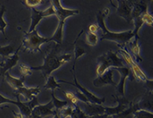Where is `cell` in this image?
<instances>
[{"label":"cell","mask_w":153,"mask_h":118,"mask_svg":"<svg viewBox=\"0 0 153 118\" xmlns=\"http://www.w3.org/2000/svg\"><path fill=\"white\" fill-rule=\"evenodd\" d=\"M59 44L56 45L52 48V50L48 53L44 58V62L42 66H31V69L35 71H41L42 73V76L45 79H47L52 75V72L60 68L65 63L71 60L73 55L72 54H66V55H58L60 50Z\"/></svg>","instance_id":"1"},{"label":"cell","mask_w":153,"mask_h":118,"mask_svg":"<svg viewBox=\"0 0 153 118\" xmlns=\"http://www.w3.org/2000/svg\"><path fill=\"white\" fill-rule=\"evenodd\" d=\"M97 21H98V26L100 29L102 31L101 35H100V41H111L117 44H119L120 47L127 45L132 38H134V34L132 30H128L125 32H112L109 31L106 28L105 24V16L103 15L102 11H99L97 15Z\"/></svg>","instance_id":"2"},{"label":"cell","mask_w":153,"mask_h":118,"mask_svg":"<svg viewBox=\"0 0 153 118\" xmlns=\"http://www.w3.org/2000/svg\"><path fill=\"white\" fill-rule=\"evenodd\" d=\"M98 66L96 73L98 76L102 75L109 68L114 67H123L125 64L123 62V59L118 56V53H114L113 51H108L104 55H100L97 59Z\"/></svg>","instance_id":"3"},{"label":"cell","mask_w":153,"mask_h":118,"mask_svg":"<svg viewBox=\"0 0 153 118\" xmlns=\"http://www.w3.org/2000/svg\"><path fill=\"white\" fill-rule=\"evenodd\" d=\"M51 41L50 37H42L39 35L36 29L30 33L24 32L22 47H24L25 50H28L31 53H36V52H42L40 47L44 44Z\"/></svg>","instance_id":"4"},{"label":"cell","mask_w":153,"mask_h":118,"mask_svg":"<svg viewBox=\"0 0 153 118\" xmlns=\"http://www.w3.org/2000/svg\"><path fill=\"white\" fill-rule=\"evenodd\" d=\"M121 56L123 57V60L126 61V63L127 64L128 67L130 68V70L131 72V74H132V77L135 79H137V81L139 82H144V83H147L149 82L150 80H152V79H149L144 72L142 71V69L140 68V66H138V64L137 62H135V60H133V58L131 57V55H130L129 53L124 49L123 47H120L118 52Z\"/></svg>","instance_id":"5"},{"label":"cell","mask_w":153,"mask_h":118,"mask_svg":"<svg viewBox=\"0 0 153 118\" xmlns=\"http://www.w3.org/2000/svg\"><path fill=\"white\" fill-rule=\"evenodd\" d=\"M30 10H31V23L28 33H30L33 30H35L36 26L39 24L42 18L50 16H56V10L52 4L44 10H38L37 9L35 8L30 9Z\"/></svg>","instance_id":"6"},{"label":"cell","mask_w":153,"mask_h":118,"mask_svg":"<svg viewBox=\"0 0 153 118\" xmlns=\"http://www.w3.org/2000/svg\"><path fill=\"white\" fill-rule=\"evenodd\" d=\"M72 72H73V75H74V83L68 82V81H66V80H62H62H60V81H59V83H66V84H68V85H71V86H75L76 88H77V90H78V91H80L82 94H84L86 97H87V98L88 99L89 103H91L102 104V103H105V97H99L95 96L94 93H92L91 91H88L85 87L82 86L81 84L78 82L77 79H76V76H75L74 71H72Z\"/></svg>","instance_id":"7"},{"label":"cell","mask_w":153,"mask_h":118,"mask_svg":"<svg viewBox=\"0 0 153 118\" xmlns=\"http://www.w3.org/2000/svg\"><path fill=\"white\" fill-rule=\"evenodd\" d=\"M52 5L56 10V16H57L59 22H66V19L78 15L80 13L79 10H72V9H66L62 5V2L59 0L51 1Z\"/></svg>","instance_id":"8"},{"label":"cell","mask_w":153,"mask_h":118,"mask_svg":"<svg viewBox=\"0 0 153 118\" xmlns=\"http://www.w3.org/2000/svg\"><path fill=\"white\" fill-rule=\"evenodd\" d=\"M114 71H117L120 74V81L119 84L116 85V91H117V96L124 97L125 96V85H126V80L127 78L131 79V72L128 66H123V67H114L113 68Z\"/></svg>","instance_id":"9"},{"label":"cell","mask_w":153,"mask_h":118,"mask_svg":"<svg viewBox=\"0 0 153 118\" xmlns=\"http://www.w3.org/2000/svg\"><path fill=\"white\" fill-rule=\"evenodd\" d=\"M16 98L17 100H11L10 98H7L5 97H4L3 95L0 94V105L3 103H11V104H15L18 107V109L20 110V113L24 116V117H30L31 116V112L32 110L28 106L26 102H21L20 98H19V95H16Z\"/></svg>","instance_id":"10"},{"label":"cell","mask_w":153,"mask_h":118,"mask_svg":"<svg viewBox=\"0 0 153 118\" xmlns=\"http://www.w3.org/2000/svg\"><path fill=\"white\" fill-rule=\"evenodd\" d=\"M115 100L118 102V105L115 107H105V114L107 116L113 117L123 112L125 110H126L130 105V103L128 100L125 98V97H118V96H113Z\"/></svg>","instance_id":"11"},{"label":"cell","mask_w":153,"mask_h":118,"mask_svg":"<svg viewBox=\"0 0 153 118\" xmlns=\"http://www.w3.org/2000/svg\"><path fill=\"white\" fill-rule=\"evenodd\" d=\"M118 7H117V15L123 17L127 23H131V11L133 4L132 1H118Z\"/></svg>","instance_id":"12"},{"label":"cell","mask_w":153,"mask_h":118,"mask_svg":"<svg viewBox=\"0 0 153 118\" xmlns=\"http://www.w3.org/2000/svg\"><path fill=\"white\" fill-rule=\"evenodd\" d=\"M114 76V70L113 68H109L105 71L102 75L98 76L96 79L93 81V85L95 87H102L106 85H112L116 86V83L113 79Z\"/></svg>","instance_id":"13"},{"label":"cell","mask_w":153,"mask_h":118,"mask_svg":"<svg viewBox=\"0 0 153 118\" xmlns=\"http://www.w3.org/2000/svg\"><path fill=\"white\" fill-rule=\"evenodd\" d=\"M81 103L83 105V109L81 110L85 112V114L88 117L105 114V106H103L102 104H95V103Z\"/></svg>","instance_id":"14"},{"label":"cell","mask_w":153,"mask_h":118,"mask_svg":"<svg viewBox=\"0 0 153 118\" xmlns=\"http://www.w3.org/2000/svg\"><path fill=\"white\" fill-rule=\"evenodd\" d=\"M32 112L36 113V115L40 116L43 118L47 116H53L56 112V109L52 101H50L46 104H39L33 109Z\"/></svg>","instance_id":"15"},{"label":"cell","mask_w":153,"mask_h":118,"mask_svg":"<svg viewBox=\"0 0 153 118\" xmlns=\"http://www.w3.org/2000/svg\"><path fill=\"white\" fill-rule=\"evenodd\" d=\"M21 47H22V45H20L18 47V48L15 51V53L13 55H10L8 58H6L5 60H4V67H2L1 75H4L5 72H7L9 70H10L12 67L16 66V65H17L18 61H19V59H20V57H19V50H20Z\"/></svg>","instance_id":"16"},{"label":"cell","mask_w":153,"mask_h":118,"mask_svg":"<svg viewBox=\"0 0 153 118\" xmlns=\"http://www.w3.org/2000/svg\"><path fill=\"white\" fill-rule=\"evenodd\" d=\"M41 92V88L40 87H32V88H27V87L24 86L18 88L16 91H15L16 95H21L23 96L25 100L28 102L30 100H31L33 98V97L37 96Z\"/></svg>","instance_id":"17"},{"label":"cell","mask_w":153,"mask_h":118,"mask_svg":"<svg viewBox=\"0 0 153 118\" xmlns=\"http://www.w3.org/2000/svg\"><path fill=\"white\" fill-rule=\"evenodd\" d=\"M148 3L149 1H132L133 7L131 11V20L141 16L144 12L148 10Z\"/></svg>","instance_id":"18"},{"label":"cell","mask_w":153,"mask_h":118,"mask_svg":"<svg viewBox=\"0 0 153 118\" xmlns=\"http://www.w3.org/2000/svg\"><path fill=\"white\" fill-rule=\"evenodd\" d=\"M139 110L152 111V91H147L139 102H137Z\"/></svg>","instance_id":"19"},{"label":"cell","mask_w":153,"mask_h":118,"mask_svg":"<svg viewBox=\"0 0 153 118\" xmlns=\"http://www.w3.org/2000/svg\"><path fill=\"white\" fill-rule=\"evenodd\" d=\"M4 76L5 79H6L7 83H8L9 85L12 87L15 91H16V90H17L18 88H20V87L24 86V81H25V79H26L25 77H22V76H21L20 78H14V77H12V76L9 73V72H5Z\"/></svg>","instance_id":"20"},{"label":"cell","mask_w":153,"mask_h":118,"mask_svg":"<svg viewBox=\"0 0 153 118\" xmlns=\"http://www.w3.org/2000/svg\"><path fill=\"white\" fill-rule=\"evenodd\" d=\"M129 49L132 56L134 57L135 60L137 62H142L143 58L141 57V47L138 44V40L134 39V41H131L129 43Z\"/></svg>","instance_id":"21"},{"label":"cell","mask_w":153,"mask_h":118,"mask_svg":"<svg viewBox=\"0 0 153 118\" xmlns=\"http://www.w3.org/2000/svg\"><path fill=\"white\" fill-rule=\"evenodd\" d=\"M65 22H59L58 27H57L56 30L55 32V34L50 37L51 41L56 42L57 44L61 45L62 43V40H63V29H64Z\"/></svg>","instance_id":"22"},{"label":"cell","mask_w":153,"mask_h":118,"mask_svg":"<svg viewBox=\"0 0 153 118\" xmlns=\"http://www.w3.org/2000/svg\"><path fill=\"white\" fill-rule=\"evenodd\" d=\"M61 84L56 80V78L53 75H50L48 79H46V84L44 85L43 88L46 90H51L55 91L56 89H60L61 88Z\"/></svg>","instance_id":"23"},{"label":"cell","mask_w":153,"mask_h":118,"mask_svg":"<svg viewBox=\"0 0 153 118\" xmlns=\"http://www.w3.org/2000/svg\"><path fill=\"white\" fill-rule=\"evenodd\" d=\"M51 97H52V103H53L56 110H61L68 105V102L67 100H61V99L57 98L55 95V91H51Z\"/></svg>","instance_id":"24"},{"label":"cell","mask_w":153,"mask_h":118,"mask_svg":"<svg viewBox=\"0 0 153 118\" xmlns=\"http://www.w3.org/2000/svg\"><path fill=\"white\" fill-rule=\"evenodd\" d=\"M6 12V7L4 5H3L0 9V32L4 35V37L6 38V35H5V29L9 26V24L4 21V15Z\"/></svg>","instance_id":"25"},{"label":"cell","mask_w":153,"mask_h":118,"mask_svg":"<svg viewBox=\"0 0 153 118\" xmlns=\"http://www.w3.org/2000/svg\"><path fill=\"white\" fill-rule=\"evenodd\" d=\"M15 47L14 45L10 44L4 47H0V55L3 58H8L10 55H12L15 53Z\"/></svg>","instance_id":"26"},{"label":"cell","mask_w":153,"mask_h":118,"mask_svg":"<svg viewBox=\"0 0 153 118\" xmlns=\"http://www.w3.org/2000/svg\"><path fill=\"white\" fill-rule=\"evenodd\" d=\"M133 118H153V112L145 110H138L133 113Z\"/></svg>","instance_id":"27"},{"label":"cell","mask_w":153,"mask_h":118,"mask_svg":"<svg viewBox=\"0 0 153 118\" xmlns=\"http://www.w3.org/2000/svg\"><path fill=\"white\" fill-rule=\"evenodd\" d=\"M71 118H88V117L85 114V112L79 107L78 104L74 105V110L70 116Z\"/></svg>","instance_id":"28"},{"label":"cell","mask_w":153,"mask_h":118,"mask_svg":"<svg viewBox=\"0 0 153 118\" xmlns=\"http://www.w3.org/2000/svg\"><path fill=\"white\" fill-rule=\"evenodd\" d=\"M74 65H73V68H72V71H74V66H75V63H76V60L81 57V56H83L84 55H86L87 54V51L84 49V48H82L81 47H78V46H74Z\"/></svg>","instance_id":"29"},{"label":"cell","mask_w":153,"mask_h":118,"mask_svg":"<svg viewBox=\"0 0 153 118\" xmlns=\"http://www.w3.org/2000/svg\"><path fill=\"white\" fill-rule=\"evenodd\" d=\"M19 70H20L22 77L27 78L28 76H31L33 74V70L31 69V66H29L24 63H21L19 65Z\"/></svg>","instance_id":"30"},{"label":"cell","mask_w":153,"mask_h":118,"mask_svg":"<svg viewBox=\"0 0 153 118\" xmlns=\"http://www.w3.org/2000/svg\"><path fill=\"white\" fill-rule=\"evenodd\" d=\"M73 110H74V106L71 105H68L64 108L61 109V110H58V113H59V116L61 118H67L69 117L72 114Z\"/></svg>","instance_id":"31"},{"label":"cell","mask_w":153,"mask_h":118,"mask_svg":"<svg viewBox=\"0 0 153 118\" xmlns=\"http://www.w3.org/2000/svg\"><path fill=\"white\" fill-rule=\"evenodd\" d=\"M62 91L63 94L65 95V97H66L68 102H71L74 105L78 104V103H80L79 99L76 97V96L74 94V92H72V91H64V90H62Z\"/></svg>","instance_id":"32"},{"label":"cell","mask_w":153,"mask_h":118,"mask_svg":"<svg viewBox=\"0 0 153 118\" xmlns=\"http://www.w3.org/2000/svg\"><path fill=\"white\" fill-rule=\"evenodd\" d=\"M22 3L28 8L36 9V7L40 6L43 3V1L42 0H24V1H22Z\"/></svg>","instance_id":"33"},{"label":"cell","mask_w":153,"mask_h":118,"mask_svg":"<svg viewBox=\"0 0 153 118\" xmlns=\"http://www.w3.org/2000/svg\"><path fill=\"white\" fill-rule=\"evenodd\" d=\"M86 36H87L88 43L90 46L94 47L97 43H98V41H99V37H98V35L97 34H92V33L88 32L86 34Z\"/></svg>","instance_id":"34"},{"label":"cell","mask_w":153,"mask_h":118,"mask_svg":"<svg viewBox=\"0 0 153 118\" xmlns=\"http://www.w3.org/2000/svg\"><path fill=\"white\" fill-rule=\"evenodd\" d=\"M141 18L144 22V24H148L149 26H152L153 24V16L152 14L149 13V11H145L142 15H141Z\"/></svg>","instance_id":"35"},{"label":"cell","mask_w":153,"mask_h":118,"mask_svg":"<svg viewBox=\"0 0 153 118\" xmlns=\"http://www.w3.org/2000/svg\"><path fill=\"white\" fill-rule=\"evenodd\" d=\"M74 94H75V96H76V97L79 99V101H80V102L84 103H89L88 99L87 98V97H86L84 94H82L80 91L76 90V91L74 92Z\"/></svg>","instance_id":"36"},{"label":"cell","mask_w":153,"mask_h":118,"mask_svg":"<svg viewBox=\"0 0 153 118\" xmlns=\"http://www.w3.org/2000/svg\"><path fill=\"white\" fill-rule=\"evenodd\" d=\"M27 103V104H28V106L33 110V109L35 108V107H36L37 105H39L40 103L38 102V98H37V96H35V97H33V98L31 100H30V101H28Z\"/></svg>","instance_id":"37"},{"label":"cell","mask_w":153,"mask_h":118,"mask_svg":"<svg viewBox=\"0 0 153 118\" xmlns=\"http://www.w3.org/2000/svg\"><path fill=\"white\" fill-rule=\"evenodd\" d=\"M100 28L98 26L97 24H92L91 25H89L88 27V32L92 33V34H97V32L99 31Z\"/></svg>","instance_id":"38"},{"label":"cell","mask_w":153,"mask_h":118,"mask_svg":"<svg viewBox=\"0 0 153 118\" xmlns=\"http://www.w3.org/2000/svg\"><path fill=\"white\" fill-rule=\"evenodd\" d=\"M11 110V112H12V114H13V116H14V118H24V116L19 112V113H16L14 110Z\"/></svg>","instance_id":"39"},{"label":"cell","mask_w":153,"mask_h":118,"mask_svg":"<svg viewBox=\"0 0 153 118\" xmlns=\"http://www.w3.org/2000/svg\"><path fill=\"white\" fill-rule=\"evenodd\" d=\"M108 116L105 115V114H103V115H95V116H91V117H88V118H105L107 117Z\"/></svg>","instance_id":"40"},{"label":"cell","mask_w":153,"mask_h":118,"mask_svg":"<svg viewBox=\"0 0 153 118\" xmlns=\"http://www.w3.org/2000/svg\"><path fill=\"white\" fill-rule=\"evenodd\" d=\"M30 118H42L40 116H38V115H36V113H34V112H31V116H30Z\"/></svg>","instance_id":"41"},{"label":"cell","mask_w":153,"mask_h":118,"mask_svg":"<svg viewBox=\"0 0 153 118\" xmlns=\"http://www.w3.org/2000/svg\"><path fill=\"white\" fill-rule=\"evenodd\" d=\"M52 118H61L60 117V116H59V113H58V110H56V112H55V114L53 115V117Z\"/></svg>","instance_id":"42"},{"label":"cell","mask_w":153,"mask_h":118,"mask_svg":"<svg viewBox=\"0 0 153 118\" xmlns=\"http://www.w3.org/2000/svg\"><path fill=\"white\" fill-rule=\"evenodd\" d=\"M4 61H0V67H4Z\"/></svg>","instance_id":"43"},{"label":"cell","mask_w":153,"mask_h":118,"mask_svg":"<svg viewBox=\"0 0 153 118\" xmlns=\"http://www.w3.org/2000/svg\"><path fill=\"white\" fill-rule=\"evenodd\" d=\"M4 108H5L4 106H1V105H0V109H4Z\"/></svg>","instance_id":"44"}]
</instances>
